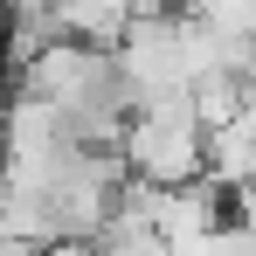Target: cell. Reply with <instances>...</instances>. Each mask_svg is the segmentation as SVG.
<instances>
[{
	"label": "cell",
	"instance_id": "30bf717a",
	"mask_svg": "<svg viewBox=\"0 0 256 256\" xmlns=\"http://www.w3.org/2000/svg\"><path fill=\"white\" fill-rule=\"evenodd\" d=\"M35 256H97V242H84V236H56V242H42Z\"/></svg>",
	"mask_w": 256,
	"mask_h": 256
},
{
	"label": "cell",
	"instance_id": "7a4b0ae2",
	"mask_svg": "<svg viewBox=\"0 0 256 256\" xmlns=\"http://www.w3.org/2000/svg\"><path fill=\"white\" fill-rule=\"evenodd\" d=\"M125 166L152 187H187L208 173V125L194 118V90L180 97H152V104H132L125 138H118Z\"/></svg>",
	"mask_w": 256,
	"mask_h": 256
},
{
	"label": "cell",
	"instance_id": "5b68a950",
	"mask_svg": "<svg viewBox=\"0 0 256 256\" xmlns=\"http://www.w3.org/2000/svg\"><path fill=\"white\" fill-rule=\"evenodd\" d=\"M125 28H132V7H125V0H56V35H70V42L118 48Z\"/></svg>",
	"mask_w": 256,
	"mask_h": 256
},
{
	"label": "cell",
	"instance_id": "6da1fadb",
	"mask_svg": "<svg viewBox=\"0 0 256 256\" xmlns=\"http://www.w3.org/2000/svg\"><path fill=\"white\" fill-rule=\"evenodd\" d=\"M14 90H35L62 111V125L76 146H118L132 118V84L118 70V56L97 42H70V35H48L42 48H28L14 62Z\"/></svg>",
	"mask_w": 256,
	"mask_h": 256
},
{
	"label": "cell",
	"instance_id": "3957f363",
	"mask_svg": "<svg viewBox=\"0 0 256 256\" xmlns=\"http://www.w3.org/2000/svg\"><path fill=\"white\" fill-rule=\"evenodd\" d=\"M118 70L132 84V104H152V97H180L194 90V56H187V14H132V28L118 35Z\"/></svg>",
	"mask_w": 256,
	"mask_h": 256
},
{
	"label": "cell",
	"instance_id": "52a82bcc",
	"mask_svg": "<svg viewBox=\"0 0 256 256\" xmlns=\"http://www.w3.org/2000/svg\"><path fill=\"white\" fill-rule=\"evenodd\" d=\"M187 14L228 42H256V0H187Z\"/></svg>",
	"mask_w": 256,
	"mask_h": 256
},
{
	"label": "cell",
	"instance_id": "9c48e42d",
	"mask_svg": "<svg viewBox=\"0 0 256 256\" xmlns=\"http://www.w3.org/2000/svg\"><path fill=\"white\" fill-rule=\"evenodd\" d=\"M228 201H236V222H242V228L256 236V173L242 180V187H228Z\"/></svg>",
	"mask_w": 256,
	"mask_h": 256
},
{
	"label": "cell",
	"instance_id": "277c9868",
	"mask_svg": "<svg viewBox=\"0 0 256 256\" xmlns=\"http://www.w3.org/2000/svg\"><path fill=\"white\" fill-rule=\"evenodd\" d=\"M222 201H228V187L201 173V180H187V187H166V208H160V236H166L180 256H194L208 242L214 228H222Z\"/></svg>",
	"mask_w": 256,
	"mask_h": 256
},
{
	"label": "cell",
	"instance_id": "ba28073f",
	"mask_svg": "<svg viewBox=\"0 0 256 256\" xmlns=\"http://www.w3.org/2000/svg\"><path fill=\"white\" fill-rule=\"evenodd\" d=\"M194 256H256V236L242 228V222H222V228H214V236H208Z\"/></svg>",
	"mask_w": 256,
	"mask_h": 256
},
{
	"label": "cell",
	"instance_id": "8992f818",
	"mask_svg": "<svg viewBox=\"0 0 256 256\" xmlns=\"http://www.w3.org/2000/svg\"><path fill=\"white\" fill-rule=\"evenodd\" d=\"M242 104H250V76H236V70H222V76H201V84H194V118H201L208 132L228 125Z\"/></svg>",
	"mask_w": 256,
	"mask_h": 256
}]
</instances>
